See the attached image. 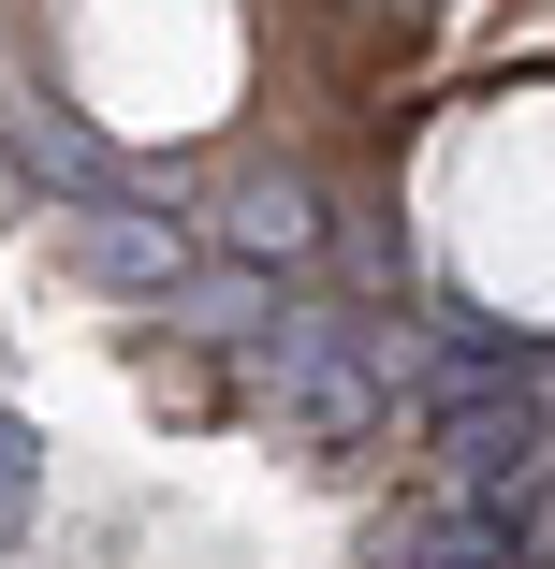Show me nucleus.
Listing matches in <instances>:
<instances>
[{
	"mask_svg": "<svg viewBox=\"0 0 555 569\" xmlns=\"http://www.w3.org/2000/svg\"><path fill=\"white\" fill-rule=\"evenodd\" d=\"M219 234H235V263H307L321 249V190L307 176H235V204H219Z\"/></svg>",
	"mask_w": 555,
	"mask_h": 569,
	"instance_id": "f257e3e1",
	"label": "nucleus"
},
{
	"mask_svg": "<svg viewBox=\"0 0 555 569\" xmlns=\"http://www.w3.org/2000/svg\"><path fill=\"white\" fill-rule=\"evenodd\" d=\"M16 497H30V423L0 409V511H16Z\"/></svg>",
	"mask_w": 555,
	"mask_h": 569,
	"instance_id": "f03ea898",
	"label": "nucleus"
}]
</instances>
